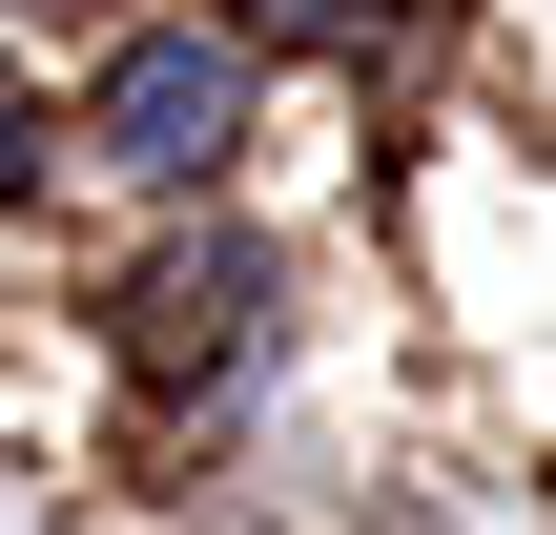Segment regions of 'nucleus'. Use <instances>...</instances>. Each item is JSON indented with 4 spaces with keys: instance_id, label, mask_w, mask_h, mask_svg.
Masks as SVG:
<instances>
[{
    "instance_id": "obj_2",
    "label": "nucleus",
    "mask_w": 556,
    "mask_h": 535,
    "mask_svg": "<svg viewBox=\"0 0 556 535\" xmlns=\"http://www.w3.org/2000/svg\"><path fill=\"white\" fill-rule=\"evenodd\" d=\"M0 186H21V103H0Z\"/></svg>"
},
{
    "instance_id": "obj_1",
    "label": "nucleus",
    "mask_w": 556,
    "mask_h": 535,
    "mask_svg": "<svg viewBox=\"0 0 556 535\" xmlns=\"http://www.w3.org/2000/svg\"><path fill=\"white\" fill-rule=\"evenodd\" d=\"M83 124H103V165H124V186H206V165H227V124H248V62H227V41H124Z\"/></svg>"
}]
</instances>
